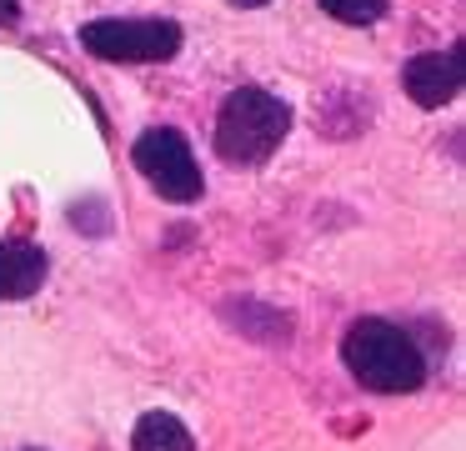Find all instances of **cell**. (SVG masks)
Here are the masks:
<instances>
[{
	"instance_id": "cell-10",
	"label": "cell",
	"mask_w": 466,
	"mask_h": 451,
	"mask_svg": "<svg viewBox=\"0 0 466 451\" xmlns=\"http://www.w3.org/2000/svg\"><path fill=\"white\" fill-rule=\"evenodd\" d=\"M0 26H21V0H0Z\"/></svg>"
},
{
	"instance_id": "cell-11",
	"label": "cell",
	"mask_w": 466,
	"mask_h": 451,
	"mask_svg": "<svg viewBox=\"0 0 466 451\" xmlns=\"http://www.w3.org/2000/svg\"><path fill=\"white\" fill-rule=\"evenodd\" d=\"M231 5H261V0H231Z\"/></svg>"
},
{
	"instance_id": "cell-5",
	"label": "cell",
	"mask_w": 466,
	"mask_h": 451,
	"mask_svg": "<svg viewBox=\"0 0 466 451\" xmlns=\"http://www.w3.org/2000/svg\"><path fill=\"white\" fill-rule=\"evenodd\" d=\"M461 80H466L461 46H451V50H421V56H411V60H406V70H401L406 96H411L421 110L451 106V100L461 96Z\"/></svg>"
},
{
	"instance_id": "cell-8",
	"label": "cell",
	"mask_w": 466,
	"mask_h": 451,
	"mask_svg": "<svg viewBox=\"0 0 466 451\" xmlns=\"http://www.w3.org/2000/svg\"><path fill=\"white\" fill-rule=\"evenodd\" d=\"M131 451H196L191 431L171 411H146L131 431Z\"/></svg>"
},
{
	"instance_id": "cell-6",
	"label": "cell",
	"mask_w": 466,
	"mask_h": 451,
	"mask_svg": "<svg viewBox=\"0 0 466 451\" xmlns=\"http://www.w3.org/2000/svg\"><path fill=\"white\" fill-rule=\"evenodd\" d=\"M51 261L31 241H0V301H25L46 286Z\"/></svg>"
},
{
	"instance_id": "cell-1",
	"label": "cell",
	"mask_w": 466,
	"mask_h": 451,
	"mask_svg": "<svg viewBox=\"0 0 466 451\" xmlns=\"http://www.w3.org/2000/svg\"><path fill=\"white\" fill-rule=\"evenodd\" d=\"M341 361L366 391L381 396H406V391L426 386V356L396 321L381 316H361L346 326L341 336Z\"/></svg>"
},
{
	"instance_id": "cell-2",
	"label": "cell",
	"mask_w": 466,
	"mask_h": 451,
	"mask_svg": "<svg viewBox=\"0 0 466 451\" xmlns=\"http://www.w3.org/2000/svg\"><path fill=\"white\" fill-rule=\"evenodd\" d=\"M286 130H291V106L261 86H241L226 96L216 116V156L231 166H261L276 156Z\"/></svg>"
},
{
	"instance_id": "cell-4",
	"label": "cell",
	"mask_w": 466,
	"mask_h": 451,
	"mask_svg": "<svg viewBox=\"0 0 466 451\" xmlns=\"http://www.w3.org/2000/svg\"><path fill=\"white\" fill-rule=\"evenodd\" d=\"M131 160H136V170L151 180V190L161 200L186 206V200H196L206 190L191 146H186V136H181V130H171V126H151V130H146V136L131 146Z\"/></svg>"
},
{
	"instance_id": "cell-7",
	"label": "cell",
	"mask_w": 466,
	"mask_h": 451,
	"mask_svg": "<svg viewBox=\"0 0 466 451\" xmlns=\"http://www.w3.org/2000/svg\"><path fill=\"white\" fill-rule=\"evenodd\" d=\"M221 321L236 326L241 336H251V341H266V346H286V341H291V316L276 311V306H266V301H251V296L226 301Z\"/></svg>"
},
{
	"instance_id": "cell-3",
	"label": "cell",
	"mask_w": 466,
	"mask_h": 451,
	"mask_svg": "<svg viewBox=\"0 0 466 451\" xmlns=\"http://www.w3.org/2000/svg\"><path fill=\"white\" fill-rule=\"evenodd\" d=\"M81 46L101 60L151 66V60H171L181 50V26L176 20H86Z\"/></svg>"
},
{
	"instance_id": "cell-9",
	"label": "cell",
	"mask_w": 466,
	"mask_h": 451,
	"mask_svg": "<svg viewBox=\"0 0 466 451\" xmlns=\"http://www.w3.org/2000/svg\"><path fill=\"white\" fill-rule=\"evenodd\" d=\"M321 10L341 26H376L386 15V0H321Z\"/></svg>"
}]
</instances>
